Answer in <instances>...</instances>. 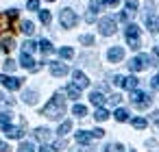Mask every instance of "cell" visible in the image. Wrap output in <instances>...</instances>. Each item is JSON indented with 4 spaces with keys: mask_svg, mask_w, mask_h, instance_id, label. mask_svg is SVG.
<instances>
[{
    "mask_svg": "<svg viewBox=\"0 0 159 152\" xmlns=\"http://www.w3.org/2000/svg\"><path fill=\"white\" fill-rule=\"evenodd\" d=\"M63 113H66V100H63L61 93H55L52 100H50V102L44 106V111H42V115H46V117H50V119H59Z\"/></svg>",
    "mask_w": 159,
    "mask_h": 152,
    "instance_id": "1",
    "label": "cell"
},
{
    "mask_svg": "<svg viewBox=\"0 0 159 152\" xmlns=\"http://www.w3.org/2000/svg\"><path fill=\"white\" fill-rule=\"evenodd\" d=\"M124 37H126V41H129V46L133 50L139 48V28H137V24H129L124 28Z\"/></svg>",
    "mask_w": 159,
    "mask_h": 152,
    "instance_id": "2",
    "label": "cell"
},
{
    "mask_svg": "<svg viewBox=\"0 0 159 152\" xmlns=\"http://www.w3.org/2000/svg\"><path fill=\"white\" fill-rule=\"evenodd\" d=\"M150 96L148 93H144V91H137V89H133L131 91V102H133V106H137V109H146V106H150Z\"/></svg>",
    "mask_w": 159,
    "mask_h": 152,
    "instance_id": "3",
    "label": "cell"
},
{
    "mask_svg": "<svg viewBox=\"0 0 159 152\" xmlns=\"http://www.w3.org/2000/svg\"><path fill=\"white\" fill-rule=\"evenodd\" d=\"M59 20H61V26H63V28H74L76 22H79V18H76V13H74L72 9H63V11L59 13Z\"/></svg>",
    "mask_w": 159,
    "mask_h": 152,
    "instance_id": "4",
    "label": "cell"
},
{
    "mask_svg": "<svg viewBox=\"0 0 159 152\" xmlns=\"http://www.w3.org/2000/svg\"><path fill=\"white\" fill-rule=\"evenodd\" d=\"M148 63H150L148 54H137L135 59H131L129 70H131V72H142V70H146V67H148Z\"/></svg>",
    "mask_w": 159,
    "mask_h": 152,
    "instance_id": "5",
    "label": "cell"
},
{
    "mask_svg": "<svg viewBox=\"0 0 159 152\" xmlns=\"http://www.w3.org/2000/svg\"><path fill=\"white\" fill-rule=\"evenodd\" d=\"M0 83L2 87H7L9 91H16L22 87V78H16V76H7V74H0Z\"/></svg>",
    "mask_w": 159,
    "mask_h": 152,
    "instance_id": "6",
    "label": "cell"
},
{
    "mask_svg": "<svg viewBox=\"0 0 159 152\" xmlns=\"http://www.w3.org/2000/svg\"><path fill=\"white\" fill-rule=\"evenodd\" d=\"M98 28H100V33H102L105 37H109V35L116 33V20H113V18H105V20L98 22Z\"/></svg>",
    "mask_w": 159,
    "mask_h": 152,
    "instance_id": "7",
    "label": "cell"
},
{
    "mask_svg": "<svg viewBox=\"0 0 159 152\" xmlns=\"http://www.w3.org/2000/svg\"><path fill=\"white\" fill-rule=\"evenodd\" d=\"M107 59H109L111 63H120V61L124 59V48H122V46H113V48H109Z\"/></svg>",
    "mask_w": 159,
    "mask_h": 152,
    "instance_id": "8",
    "label": "cell"
},
{
    "mask_svg": "<svg viewBox=\"0 0 159 152\" xmlns=\"http://www.w3.org/2000/svg\"><path fill=\"white\" fill-rule=\"evenodd\" d=\"M20 65L26 67V70H33V72L37 70V67H35V61H33V57H31L29 52H22V54H20Z\"/></svg>",
    "mask_w": 159,
    "mask_h": 152,
    "instance_id": "9",
    "label": "cell"
},
{
    "mask_svg": "<svg viewBox=\"0 0 159 152\" xmlns=\"http://www.w3.org/2000/svg\"><path fill=\"white\" fill-rule=\"evenodd\" d=\"M72 76H74V85H76L79 89H85V87L89 85V78H87V76H85L83 72H79V70H76V72H74Z\"/></svg>",
    "mask_w": 159,
    "mask_h": 152,
    "instance_id": "10",
    "label": "cell"
},
{
    "mask_svg": "<svg viewBox=\"0 0 159 152\" xmlns=\"http://www.w3.org/2000/svg\"><path fill=\"white\" fill-rule=\"evenodd\" d=\"M50 72H52V76H66L68 74V65H63V63H50Z\"/></svg>",
    "mask_w": 159,
    "mask_h": 152,
    "instance_id": "11",
    "label": "cell"
},
{
    "mask_svg": "<svg viewBox=\"0 0 159 152\" xmlns=\"http://www.w3.org/2000/svg\"><path fill=\"white\" fill-rule=\"evenodd\" d=\"M120 87L133 91V89H137V78H135V76H122V85H120Z\"/></svg>",
    "mask_w": 159,
    "mask_h": 152,
    "instance_id": "12",
    "label": "cell"
},
{
    "mask_svg": "<svg viewBox=\"0 0 159 152\" xmlns=\"http://www.w3.org/2000/svg\"><path fill=\"white\" fill-rule=\"evenodd\" d=\"M146 26L150 33H159V18L155 15H146Z\"/></svg>",
    "mask_w": 159,
    "mask_h": 152,
    "instance_id": "13",
    "label": "cell"
},
{
    "mask_svg": "<svg viewBox=\"0 0 159 152\" xmlns=\"http://www.w3.org/2000/svg\"><path fill=\"white\" fill-rule=\"evenodd\" d=\"M92 139H94V137H92V132H87V130H79V132H76V143H83V145H87Z\"/></svg>",
    "mask_w": 159,
    "mask_h": 152,
    "instance_id": "14",
    "label": "cell"
},
{
    "mask_svg": "<svg viewBox=\"0 0 159 152\" xmlns=\"http://www.w3.org/2000/svg\"><path fill=\"white\" fill-rule=\"evenodd\" d=\"M5 132H7V137H9V139H22V135H24V130H22V128H13V126H9Z\"/></svg>",
    "mask_w": 159,
    "mask_h": 152,
    "instance_id": "15",
    "label": "cell"
},
{
    "mask_svg": "<svg viewBox=\"0 0 159 152\" xmlns=\"http://www.w3.org/2000/svg\"><path fill=\"white\" fill-rule=\"evenodd\" d=\"M89 102H92V104H96V106H102V102H105V96H102L100 91H94V93L89 96Z\"/></svg>",
    "mask_w": 159,
    "mask_h": 152,
    "instance_id": "16",
    "label": "cell"
},
{
    "mask_svg": "<svg viewBox=\"0 0 159 152\" xmlns=\"http://www.w3.org/2000/svg\"><path fill=\"white\" fill-rule=\"evenodd\" d=\"M35 137H37L39 141H48V139H50V130H48V128H35Z\"/></svg>",
    "mask_w": 159,
    "mask_h": 152,
    "instance_id": "17",
    "label": "cell"
},
{
    "mask_svg": "<svg viewBox=\"0 0 159 152\" xmlns=\"http://www.w3.org/2000/svg\"><path fill=\"white\" fill-rule=\"evenodd\" d=\"M66 91H68V96H70L72 100H79V98H81V89H79L76 85H68Z\"/></svg>",
    "mask_w": 159,
    "mask_h": 152,
    "instance_id": "18",
    "label": "cell"
},
{
    "mask_svg": "<svg viewBox=\"0 0 159 152\" xmlns=\"http://www.w3.org/2000/svg\"><path fill=\"white\" fill-rule=\"evenodd\" d=\"M94 117H96V122H105V119L109 117V111H107V109H102V106H98V109H96V113H94Z\"/></svg>",
    "mask_w": 159,
    "mask_h": 152,
    "instance_id": "19",
    "label": "cell"
},
{
    "mask_svg": "<svg viewBox=\"0 0 159 152\" xmlns=\"http://www.w3.org/2000/svg\"><path fill=\"white\" fill-rule=\"evenodd\" d=\"M9 126H11V113H2V115H0V128L7 130Z\"/></svg>",
    "mask_w": 159,
    "mask_h": 152,
    "instance_id": "20",
    "label": "cell"
},
{
    "mask_svg": "<svg viewBox=\"0 0 159 152\" xmlns=\"http://www.w3.org/2000/svg\"><path fill=\"white\" fill-rule=\"evenodd\" d=\"M39 50H42L44 54H50V52H52V44H50L48 39H42V41H39Z\"/></svg>",
    "mask_w": 159,
    "mask_h": 152,
    "instance_id": "21",
    "label": "cell"
},
{
    "mask_svg": "<svg viewBox=\"0 0 159 152\" xmlns=\"http://www.w3.org/2000/svg\"><path fill=\"white\" fill-rule=\"evenodd\" d=\"M72 113H74L76 117H85V115H87V106H83V104H74Z\"/></svg>",
    "mask_w": 159,
    "mask_h": 152,
    "instance_id": "22",
    "label": "cell"
},
{
    "mask_svg": "<svg viewBox=\"0 0 159 152\" xmlns=\"http://www.w3.org/2000/svg\"><path fill=\"white\" fill-rule=\"evenodd\" d=\"M113 115H116L118 122H126V119H129V111H126V109H116Z\"/></svg>",
    "mask_w": 159,
    "mask_h": 152,
    "instance_id": "23",
    "label": "cell"
},
{
    "mask_svg": "<svg viewBox=\"0 0 159 152\" xmlns=\"http://www.w3.org/2000/svg\"><path fill=\"white\" fill-rule=\"evenodd\" d=\"M22 33H24V35H33V33H35L33 22H22Z\"/></svg>",
    "mask_w": 159,
    "mask_h": 152,
    "instance_id": "24",
    "label": "cell"
},
{
    "mask_svg": "<svg viewBox=\"0 0 159 152\" xmlns=\"http://www.w3.org/2000/svg\"><path fill=\"white\" fill-rule=\"evenodd\" d=\"M59 57H61V59H72V57H74V50L66 46V48H61V50H59Z\"/></svg>",
    "mask_w": 159,
    "mask_h": 152,
    "instance_id": "25",
    "label": "cell"
},
{
    "mask_svg": "<svg viewBox=\"0 0 159 152\" xmlns=\"http://www.w3.org/2000/svg\"><path fill=\"white\" fill-rule=\"evenodd\" d=\"M70 130H72V122H63V124L59 126V130H57V132H59V135L63 137V135H68Z\"/></svg>",
    "mask_w": 159,
    "mask_h": 152,
    "instance_id": "26",
    "label": "cell"
},
{
    "mask_svg": "<svg viewBox=\"0 0 159 152\" xmlns=\"http://www.w3.org/2000/svg\"><path fill=\"white\" fill-rule=\"evenodd\" d=\"M0 48H2L5 52H11V50H13V39L9 37V39H5V41H0Z\"/></svg>",
    "mask_w": 159,
    "mask_h": 152,
    "instance_id": "27",
    "label": "cell"
},
{
    "mask_svg": "<svg viewBox=\"0 0 159 152\" xmlns=\"http://www.w3.org/2000/svg\"><path fill=\"white\" fill-rule=\"evenodd\" d=\"M35 100H37V93H35V91H26V93H24V102L35 104Z\"/></svg>",
    "mask_w": 159,
    "mask_h": 152,
    "instance_id": "28",
    "label": "cell"
},
{
    "mask_svg": "<svg viewBox=\"0 0 159 152\" xmlns=\"http://www.w3.org/2000/svg\"><path fill=\"white\" fill-rule=\"evenodd\" d=\"M18 152H35V148H33V143H29V141H24V143H20V148H18Z\"/></svg>",
    "mask_w": 159,
    "mask_h": 152,
    "instance_id": "29",
    "label": "cell"
},
{
    "mask_svg": "<svg viewBox=\"0 0 159 152\" xmlns=\"http://www.w3.org/2000/svg\"><path fill=\"white\" fill-rule=\"evenodd\" d=\"M39 20H42V24H50V11H39Z\"/></svg>",
    "mask_w": 159,
    "mask_h": 152,
    "instance_id": "30",
    "label": "cell"
},
{
    "mask_svg": "<svg viewBox=\"0 0 159 152\" xmlns=\"http://www.w3.org/2000/svg\"><path fill=\"white\" fill-rule=\"evenodd\" d=\"M133 126H135L137 130H142V128H146V119H144V117H135V119H133Z\"/></svg>",
    "mask_w": 159,
    "mask_h": 152,
    "instance_id": "31",
    "label": "cell"
},
{
    "mask_svg": "<svg viewBox=\"0 0 159 152\" xmlns=\"http://www.w3.org/2000/svg\"><path fill=\"white\" fill-rule=\"evenodd\" d=\"M35 48H37V44H35V41H24V50H22V52H29V54H31Z\"/></svg>",
    "mask_w": 159,
    "mask_h": 152,
    "instance_id": "32",
    "label": "cell"
},
{
    "mask_svg": "<svg viewBox=\"0 0 159 152\" xmlns=\"http://www.w3.org/2000/svg\"><path fill=\"white\" fill-rule=\"evenodd\" d=\"M26 7H29L31 11H39V0H29Z\"/></svg>",
    "mask_w": 159,
    "mask_h": 152,
    "instance_id": "33",
    "label": "cell"
},
{
    "mask_svg": "<svg viewBox=\"0 0 159 152\" xmlns=\"http://www.w3.org/2000/svg\"><path fill=\"white\" fill-rule=\"evenodd\" d=\"M137 7H139V5H137V0H126V9H129L131 13L137 11Z\"/></svg>",
    "mask_w": 159,
    "mask_h": 152,
    "instance_id": "34",
    "label": "cell"
},
{
    "mask_svg": "<svg viewBox=\"0 0 159 152\" xmlns=\"http://www.w3.org/2000/svg\"><path fill=\"white\" fill-rule=\"evenodd\" d=\"M81 44H85V46H92V44H94V37H92V35H83V37H81Z\"/></svg>",
    "mask_w": 159,
    "mask_h": 152,
    "instance_id": "35",
    "label": "cell"
},
{
    "mask_svg": "<svg viewBox=\"0 0 159 152\" xmlns=\"http://www.w3.org/2000/svg\"><path fill=\"white\" fill-rule=\"evenodd\" d=\"M5 70H7V72H13V70H16V61L7 59V61H5Z\"/></svg>",
    "mask_w": 159,
    "mask_h": 152,
    "instance_id": "36",
    "label": "cell"
},
{
    "mask_svg": "<svg viewBox=\"0 0 159 152\" xmlns=\"http://www.w3.org/2000/svg\"><path fill=\"white\" fill-rule=\"evenodd\" d=\"M7 20H9L7 15H2V13H0V33H2V31L7 28Z\"/></svg>",
    "mask_w": 159,
    "mask_h": 152,
    "instance_id": "37",
    "label": "cell"
},
{
    "mask_svg": "<svg viewBox=\"0 0 159 152\" xmlns=\"http://www.w3.org/2000/svg\"><path fill=\"white\" fill-rule=\"evenodd\" d=\"M152 65H159V46L152 50Z\"/></svg>",
    "mask_w": 159,
    "mask_h": 152,
    "instance_id": "38",
    "label": "cell"
},
{
    "mask_svg": "<svg viewBox=\"0 0 159 152\" xmlns=\"http://www.w3.org/2000/svg\"><path fill=\"white\" fill-rule=\"evenodd\" d=\"M150 85H152V89H155V91H159V74H155V76H152Z\"/></svg>",
    "mask_w": 159,
    "mask_h": 152,
    "instance_id": "39",
    "label": "cell"
},
{
    "mask_svg": "<svg viewBox=\"0 0 159 152\" xmlns=\"http://www.w3.org/2000/svg\"><path fill=\"white\" fill-rule=\"evenodd\" d=\"M120 0H100V5H107V7H118Z\"/></svg>",
    "mask_w": 159,
    "mask_h": 152,
    "instance_id": "40",
    "label": "cell"
},
{
    "mask_svg": "<svg viewBox=\"0 0 159 152\" xmlns=\"http://www.w3.org/2000/svg\"><path fill=\"white\" fill-rule=\"evenodd\" d=\"M102 135H105V130H102V128H94V130H92V137H96V139H100Z\"/></svg>",
    "mask_w": 159,
    "mask_h": 152,
    "instance_id": "41",
    "label": "cell"
},
{
    "mask_svg": "<svg viewBox=\"0 0 159 152\" xmlns=\"http://www.w3.org/2000/svg\"><path fill=\"white\" fill-rule=\"evenodd\" d=\"M109 102H111V104H120V96H118V93H113V96L109 98Z\"/></svg>",
    "mask_w": 159,
    "mask_h": 152,
    "instance_id": "42",
    "label": "cell"
},
{
    "mask_svg": "<svg viewBox=\"0 0 159 152\" xmlns=\"http://www.w3.org/2000/svg\"><path fill=\"white\" fill-rule=\"evenodd\" d=\"M150 117H152V122H155V124H157V126H159V111H155V113H152V115H150Z\"/></svg>",
    "mask_w": 159,
    "mask_h": 152,
    "instance_id": "43",
    "label": "cell"
},
{
    "mask_svg": "<svg viewBox=\"0 0 159 152\" xmlns=\"http://www.w3.org/2000/svg\"><path fill=\"white\" fill-rule=\"evenodd\" d=\"M85 20H87V22H94V11H87V15H85Z\"/></svg>",
    "mask_w": 159,
    "mask_h": 152,
    "instance_id": "44",
    "label": "cell"
},
{
    "mask_svg": "<svg viewBox=\"0 0 159 152\" xmlns=\"http://www.w3.org/2000/svg\"><path fill=\"white\" fill-rule=\"evenodd\" d=\"M120 20H122V22H126V20H129V13H126V11H122V13H120Z\"/></svg>",
    "mask_w": 159,
    "mask_h": 152,
    "instance_id": "45",
    "label": "cell"
},
{
    "mask_svg": "<svg viewBox=\"0 0 159 152\" xmlns=\"http://www.w3.org/2000/svg\"><path fill=\"white\" fill-rule=\"evenodd\" d=\"M39 152H52V148H50V145H42Z\"/></svg>",
    "mask_w": 159,
    "mask_h": 152,
    "instance_id": "46",
    "label": "cell"
},
{
    "mask_svg": "<svg viewBox=\"0 0 159 152\" xmlns=\"http://www.w3.org/2000/svg\"><path fill=\"white\" fill-rule=\"evenodd\" d=\"M113 83L116 85H122V76H113Z\"/></svg>",
    "mask_w": 159,
    "mask_h": 152,
    "instance_id": "47",
    "label": "cell"
},
{
    "mask_svg": "<svg viewBox=\"0 0 159 152\" xmlns=\"http://www.w3.org/2000/svg\"><path fill=\"white\" fill-rule=\"evenodd\" d=\"M46 2H55V0H46Z\"/></svg>",
    "mask_w": 159,
    "mask_h": 152,
    "instance_id": "48",
    "label": "cell"
},
{
    "mask_svg": "<svg viewBox=\"0 0 159 152\" xmlns=\"http://www.w3.org/2000/svg\"><path fill=\"white\" fill-rule=\"evenodd\" d=\"M131 152H133V150H131Z\"/></svg>",
    "mask_w": 159,
    "mask_h": 152,
    "instance_id": "49",
    "label": "cell"
}]
</instances>
